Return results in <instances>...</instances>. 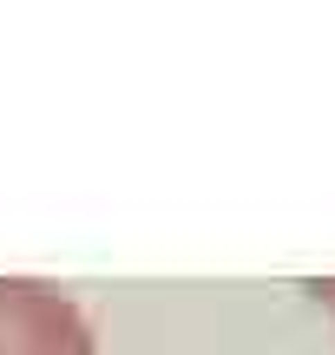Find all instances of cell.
<instances>
[{"mask_svg": "<svg viewBox=\"0 0 335 355\" xmlns=\"http://www.w3.org/2000/svg\"><path fill=\"white\" fill-rule=\"evenodd\" d=\"M0 355H99V336L60 283L0 277Z\"/></svg>", "mask_w": 335, "mask_h": 355, "instance_id": "cell-1", "label": "cell"}, {"mask_svg": "<svg viewBox=\"0 0 335 355\" xmlns=\"http://www.w3.org/2000/svg\"><path fill=\"white\" fill-rule=\"evenodd\" d=\"M309 296H316V303H323L329 316H335V277H316V283H309Z\"/></svg>", "mask_w": 335, "mask_h": 355, "instance_id": "cell-2", "label": "cell"}]
</instances>
